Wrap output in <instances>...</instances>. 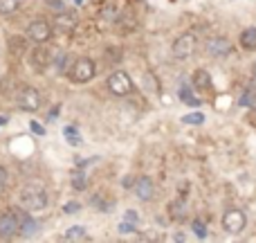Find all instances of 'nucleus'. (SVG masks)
Returning <instances> with one entry per match:
<instances>
[{
	"label": "nucleus",
	"instance_id": "1",
	"mask_svg": "<svg viewBox=\"0 0 256 243\" xmlns=\"http://www.w3.org/2000/svg\"><path fill=\"white\" fill-rule=\"evenodd\" d=\"M50 203L48 191L40 185H27L20 189V205L30 212H38V209H45Z\"/></svg>",
	"mask_w": 256,
	"mask_h": 243
},
{
	"label": "nucleus",
	"instance_id": "2",
	"mask_svg": "<svg viewBox=\"0 0 256 243\" xmlns=\"http://www.w3.org/2000/svg\"><path fill=\"white\" fill-rule=\"evenodd\" d=\"M94 72H97V66H94L92 59H76L74 63H72L70 68V79L74 81V84H88L90 79L94 77Z\"/></svg>",
	"mask_w": 256,
	"mask_h": 243
},
{
	"label": "nucleus",
	"instance_id": "3",
	"mask_svg": "<svg viewBox=\"0 0 256 243\" xmlns=\"http://www.w3.org/2000/svg\"><path fill=\"white\" fill-rule=\"evenodd\" d=\"M108 90H110L112 95H117V97H126L132 90V79L124 70H115L108 77Z\"/></svg>",
	"mask_w": 256,
	"mask_h": 243
},
{
	"label": "nucleus",
	"instance_id": "4",
	"mask_svg": "<svg viewBox=\"0 0 256 243\" xmlns=\"http://www.w3.org/2000/svg\"><path fill=\"white\" fill-rule=\"evenodd\" d=\"M245 225H248V218H245V212H240V209H230V212L222 214V227H225L230 234L243 232Z\"/></svg>",
	"mask_w": 256,
	"mask_h": 243
},
{
	"label": "nucleus",
	"instance_id": "5",
	"mask_svg": "<svg viewBox=\"0 0 256 243\" xmlns=\"http://www.w3.org/2000/svg\"><path fill=\"white\" fill-rule=\"evenodd\" d=\"M18 106L20 111H27V113H34L40 108V93L32 86H25V88L18 93Z\"/></svg>",
	"mask_w": 256,
	"mask_h": 243
},
{
	"label": "nucleus",
	"instance_id": "6",
	"mask_svg": "<svg viewBox=\"0 0 256 243\" xmlns=\"http://www.w3.org/2000/svg\"><path fill=\"white\" fill-rule=\"evenodd\" d=\"M173 57L176 59H189L191 54L196 52V36L194 34H182L176 39V43H173L171 48Z\"/></svg>",
	"mask_w": 256,
	"mask_h": 243
},
{
	"label": "nucleus",
	"instance_id": "7",
	"mask_svg": "<svg viewBox=\"0 0 256 243\" xmlns=\"http://www.w3.org/2000/svg\"><path fill=\"white\" fill-rule=\"evenodd\" d=\"M27 36L34 43H45V41L52 39V25L48 21H34L27 25Z\"/></svg>",
	"mask_w": 256,
	"mask_h": 243
},
{
	"label": "nucleus",
	"instance_id": "8",
	"mask_svg": "<svg viewBox=\"0 0 256 243\" xmlns=\"http://www.w3.org/2000/svg\"><path fill=\"white\" fill-rule=\"evenodd\" d=\"M18 223H20V216L18 212H4L0 214V239H12V236L18 234Z\"/></svg>",
	"mask_w": 256,
	"mask_h": 243
},
{
	"label": "nucleus",
	"instance_id": "9",
	"mask_svg": "<svg viewBox=\"0 0 256 243\" xmlns=\"http://www.w3.org/2000/svg\"><path fill=\"white\" fill-rule=\"evenodd\" d=\"M50 63H52V50H50V48L38 45V48H34L30 52V66L34 68L36 72H43Z\"/></svg>",
	"mask_w": 256,
	"mask_h": 243
},
{
	"label": "nucleus",
	"instance_id": "10",
	"mask_svg": "<svg viewBox=\"0 0 256 243\" xmlns=\"http://www.w3.org/2000/svg\"><path fill=\"white\" fill-rule=\"evenodd\" d=\"M204 50H207L209 57L220 59V57H227V54L232 52V45H230V41L222 39V36H214V39H209L207 43H204Z\"/></svg>",
	"mask_w": 256,
	"mask_h": 243
},
{
	"label": "nucleus",
	"instance_id": "11",
	"mask_svg": "<svg viewBox=\"0 0 256 243\" xmlns=\"http://www.w3.org/2000/svg\"><path fill=\"white\" fill-rule=\"evenodd\" d=\"M76 27V16L72 12H68V9H63V12H56V16H54L52 21V30L56 32H72Z\"/></svg>",
	"mask_w": 256,
	"mask_h": 243
},
{
	"label": "nucleus",
	"instance_id": "12",
	"mask_svg": "<svg viewBox=\"0 0 256 243\" xmlns=\"http://www.w3.org/2000/svg\"><path fill=\"white\" fill-rule=\"evenodd\" d=\"M132 189H135V196L140 200H150L153 198L155 187H153V180H150L148 176H140L135 182H132Z\"/></svg>",
	"mask_w": 256,
	"mask_h": 243
},
{
	"label": "nucleus",
	"instance_id": "13",
	"mask_svg": "<svg viewBox=\"0 0 256 243\" xmlns=\"http://www.w3.org/2000/svg\"><path fill=\"white\" fill-rule=\"evenodd\" d=\"M18 216H20V223H18V234L25 236V239H32V236L40 230V223L36 221L34 216H30V214H18Z\"/></svg>",
	"mask_w": 256,
	"mask_h": 243
},
{
	"label": "nucleus",
	"instance_id": "14",
	"mask_svg": "<svg viewBox=\"0 0 256 243\" xmlns=\"http://www.w3.org/2000/svg\"><path fill=\"white\" fill-rule=\"evenodd\" d=\"M240 48L256 50V27H248L245 32H240Z\"/></svg>",
	"mask_w": 256,
	"mask_h": 243
},
{
	"label": "nucleus",
	"instance_id": "15",
	"mask_svg": "<svg viewBox=\"0 0 256 243\" xmlns=\"http://www.w3.org/2000/svg\"><path fill=\"white\" fill-rule=\"evenodd\" d=\"M194 88H198V90H209V88H212V77H209V72L196 70V75H194Z\"/></svg>",
	"mask_w": 256,
	"mask_h": 243
},
{
	"label": "nucleus",
	"instance_id": "16",
	"mask_svg": "<svg viewBox=\"0 0 256 243\" xmlns=\"http://www.w3.org/2000/svg\"><path fill=\"white\" fill-rule=\"evenodd\" d=\"M50 66L56 68V72H66L68 70V54L63 52V50L52 52V63H50Z\"/></svg>",
	"mask_w": 256,
	"mask_h": 243
},
{
	"label": "nucleus",
	"instance_id": "17",
	"mask_svg": "<svg viewBox=\"0 0 256 243\" xmlns=\"http://www.w3.org/2000/svg\"><path fill=\"white\" fill-rule=\"evenodd\" d=\"M184 209H186L184 200H173V203L168 205V214H171L173 221H184V216H186Z\"/></svg>",
	"mask_w": 256,
	"mask_h": 243
},
{
	"label": "nucleus",
	"instance_id": "18",
	"mask_svg": "<svg viewBox=\"0 0 256 243\" xmlns=\"http://www.w3.org/2000/svg\"><path fill=\"white\" fill-rule=\"evenodd\" d=\"M178 95H180V102H182V104H186V106H194V108H198V106H200V99L196 97L194 90H191L189 86H186V88H180V93H178Z\"/></svg>",
	"mask_w": 256,
	"mask_h": 243
},
{
	"label": "nucleus",
	"instance_id": "19",
	"mask_svg": "<svg viewBox=\"0 0 256 243\" xmlns=\"http://www.w3.org/2000/svg\"><path fill=\"white\" fill-rule=\"evenodd\" d=\"M92 207H97L99 212H104V214H108V212H112V207H115V203L112 200H104V196L102 194H97V196H92Z\"/></svg>",
	"mask_w": 256,
	"mask_h": 243
},
{
	"label": "nucleus",
	"instance_id": "20",
	"mask_svg": "<svg viewBox=\"0 0 256 243\" xmlns=\"http://www.w3.org/2000/svg\"><path fill=\"white\" fill-rule=\"evenodd\" d=\"M9 52H12L14 57H20V54L25 52V39H22V36H12V39H9Z\"/></svg>",
	"mask_w": 256,
	"mask_h": 243
},
{
	"label": "nucleus",
	"instance_id": "21",
	"mask_svg": "<svg viewBox=\"0 0 256 243\" xmlns=\"http://www.w3.org/2000/svg\"><path fill=\"white\" fill-rule=\"evenodd\" d=\"M86 236H88V232H86L84 225H72L70 230L66 232V239L68 241H84Z\"/></svg>",
	"mask_w": 256,
	"mask_h": 243
},
{
	"label": "nucleus",
	"instance_id": "22",
	"mask_svg": "<svg viewBox=\"0 0 256 243\" xmlns=\"http://www.w3.org/2000/svg\"><path fill=\"white\" fill-rule=\"evenodd\" d=\"M72 187L79 191H84L86 187H88V176H86L84 171H74L72 173Z\"/></svg>",
	"mask_w": 256,
	"mask_h": 243
},
{
	"label": "nucleus",
	"instance_id": "23",
	"mask_svg": "<svg viewBox=\"0 0 256 243\" xmlns=\"http://www.w3.org/2000/svg\"><path fill=\"white\" fill-rule=\"evenodd\" d=\"M16 7H18V0H0V14H4V16L14 14Z\"/></svg>",
	"mask_w": 256,
	"mask_h": 243
},
{
	"label": "nucleus",
	"instance_id": "24",
	"mask_svg": "<svg viewBox=\"0 0 256 243\" xmlns=\"http://www.w3.org/2000/svg\"><path fill=\"white\" fill-rule=\"evenodd\" d=\"M191 230H194V234L198 236V239H204V236H207V225H204L200 218H196V221L191 223Z\"/></svg>",
	"mask_w": 256,
	"mask_h": 243
},
{
	"label": "nucleus",
	"instance_id": "25",
	"mask_svg": "<svg viewBox=\"0 0 256 243\" xmlns=\"http://www.w3.org/2000/svg\"><path fill=\"white\" fill-rule=\"evenodd\" d=\"M182 122L189 124V126H198V124L204 122V115H202V113H189V115L182 117Z\"/></svg>",
	"mask_w": 256,
	"mask_h": 243
},
{
	"label": "nucleus",
	"instance_id": "26",
	"mask_svg": "<svg viewBox=\"0 0 256 243\" xmlns=\"http://www.w3.org/2000/svg\"><path fill=\"white\" fill-rule=\"evenodd\" d=\"M117 230H120V234H130V232H135V223H130V221H122Z\"/></svg>",
	"mask_w": 256,
	"mask_h": 243
},
{
	"label": "nucleus",
	"instance_id": "27",
	"mask_svg": "<svg viewBox=\"0 0 256 243\" xmlns=\"http://www.w3.org/2000/svg\"><path fill=\"white\" fill-rule=\"evenodd\" d=\"M252 97H254V93H252V90H245V93L240 95L238 104H240V106H252Z\"/></svg>",
	"mask_w": 256,
	"mask_h": 243
},
{
	"label": "nucleus",
	"instance_id": "28",
	"mask_svg": "<svg viewBox=\"0 0 256 243\" xmlns=\"http://www.w3.org/2000/svg\"><path fill=\"white\" fill-rule=\"evenodd\" d=\"M45 5H48L50 9H54V12H63V9H66L63 0H45Z\"/></svg>",
	"mask_w": 256,
	"mask_h": 243
},
{
	"label": "nucleus",
	"instance_id": "29",
	"mask_svg": "<svg viewBox=\"0 0 256 243\" xmlns=\"http://www.w3.org/2000/svg\"><path fill=\"white\" fill-rule=\"evenodd\" d=\"M79 209H81V203H76V200H70V203H66L63 212H66V214H76Z\"/></svg>",
	"mask_w": 256,
	"mask_h": 243
},
{
	"label": "nucleus",
	"instance_id": "30",
	"mask_svg": "<svg viewBox=\"0 0 256 243\" xmlns=\"http://www.w3.org/2000/svg\"><path fill=\"white\" fill-rule=\"evenodd\" d=\"M144 84H146V86H144L146 90H153V93H158V90H160V88H158V81H155L150 75H146V77H144Z\"/></svg>",
	"mask_w": 256,
	"mask_h": 243
},
{
	"label": "nucleus",
	"instance_id": "31",
	"mask_svg": "<svg viewBox=\"0 0 256 243\" xmlns=\"http://www.w3.org/2000/svg\"><path fill=\"white\" fill-rule=\"evenodd\" d=\"M124 221H130V223H135V225H137V221H140V214H137L135 209H126Z\"/></svg>",
	"mask_w": 256,
	"mask_h": 243
},
{
	"label": "nucleus",
	"instance_id": "32",
	"mask_svg": "<svg viewBox=\"0 0 256 243\" xmlns=\"http://www.w3.org/2000/svg\"><path fill=\"white\" fill-rule=\"evenodd\" d=\"M30 128H32V133H36V135H45V128L40 126L38 122H30Z\"/></svg>",
	"mask_w": 256,
	"mask_h": 243
},
{
	"label": "nucleus",
	"instance_id": "33",
	"mask_svg": "<svg viewBox=\"0 0 256 243\" xmlns=\"http://www.w3.org/2000/svg\"><path fill=\"white\" fill-rule=\"evenodd\" d=\"M4 185H7V169L0 164V189H2Z\"/></svg>",
	"mask_w": 256,
	"mask_h": 243
},
{
	"label": "nucleus",
	"instance_id": "34",
	"mask_svg": "<svg viewBox=\"0 0 256 243\" xmlns=\"http://www.w3.org/2000/svg\"><path fill=\"white\" fill-rule=\"evenodd\" d=\"M132 182H135L132 178H124V180H122V185H124V187H132Z\"/></svg>",
	"mask_w": 256,
	"mask_h": 243
},
{
	"label": "nucleus",
	"instance_id": "35",
	"mask_svg": "<svg viewBox=\"0 0 256 243\" xmlns=\"http://www.w3.org/2000/svg\"><path fill=\"white\" fill-rule=\"evenodd\" d=\"M4 124H7V117H2V115H0V126H4Z\"/></svg>",
	"mask_w": 256,
	"mask_h": 243
},
{
	"label": "nucleus",
	"instance_id": "36",
	"mask_svg": "<svg viewBox=\"0 0 256 243\" xmlns=\"http://www.w3.org/2000/svg\"><path fill=\"white\" fill-rule=\"evenodd\" d=\"M254 77H256V66H254Z\"/></svg>",
	"mask_w": 256,
	"mask_h": 243
}]
</instances>
